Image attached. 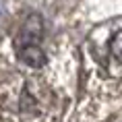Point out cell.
Here are the masks:
<instances>
[{"mask_svg":"<svg viewBox=\"0 0 122 122\" xmlns=\"http://www.w3.org/2000/svg\"><path fill=\"white\" fill-rule=\"evenodd\" d=\"M108 58L112 62H122V29H116L108 44Z\"/></svg>","mask_w":122,"mask_h":122,"instance_id":"cell-2","label":"cell"},{"mask_svg":"<svg viewBox=\"0 0 122 122\" xmlns=\"http://www.w3.org/2000/svg\"><path fill=\"white\" fill-rule=\"evenodd\" d=\"M17 48V56L21 62L29 64L31 68H39L46 64V54L39 48V44H27V46H15Z\"/></svg>","mask_w":122,"mask_h":122,"instance_id":"cell-1","label":"cell"}]
</instances>
